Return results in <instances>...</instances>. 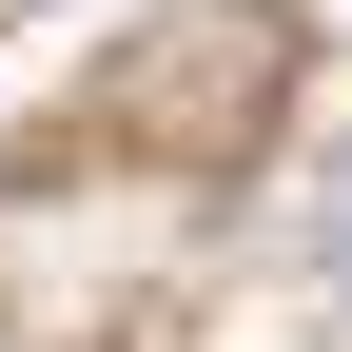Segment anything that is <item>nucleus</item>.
I'll use <instances>...</instances> for the list:
<instances>
[{
    "label": "nucleus",
    "mask_w": 352,
    "mask_h": 352,
    "mask_svg": "<svg viewBox=\"0 0 352 352\" xmlns=\"http://www.w3.org/2000/svg\"><path fill=\"white\" fill-rule=\"evenodd\" d=\"M314 254H333V294H352V176H333V215H314Z\"/></svg>",
    "instance_id": "f257e3e1"
}]
</instances>
